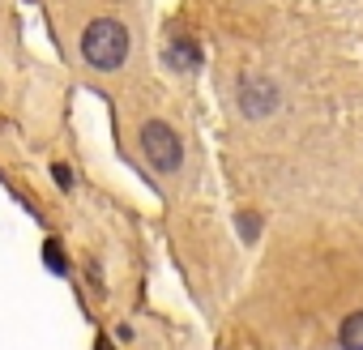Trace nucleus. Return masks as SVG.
<instances>
[{"mask_svg":"<svg viewBox=\"0 0 363 350\" xmlns=\"http://www.w3.org/2000/svg\"><path fill=\"white\" fill-rule=\"evenodd\" d=\"M137 141H141L145 162H150L158 175L175 180V175L184 171V137L175 132V124H167V120H145L141 132H137Z\"/></svg>","mask_w":363,"mask_h":350,"instance_id":"obj_2","label":"nucleus"},{"mask_svg":"<svg viewBox=\"0 0 363 350\" xmlns=\"http://www.w3.org/2000/svg\"><path fill=\"white\" fill-rule=\"evenodd\" d=\"M167 64L175 73H197L201 69V47L193 39H171L167 43Z\"/></svg>","mask_w":363,"mask_h":350,"instance_id":"obj_4","label":"nucleus"},{"mask_svg":"<svg viewBox=\"0 0 363 350\" xmlns=\"http://www.w3.org/2000/svg\"><path fill=\"white\" fill-rule=\"evenodd\" d=\"M77 47H82V60H86L90 69H99V73H116V69L128 60L133 35H128V26H124L120 18H94V22H86Z\"/></svg>","mask_w":363,"mask_h":350,"instance_id":"obj_1","label":"nucleus"},{"mask_svg":"<svg viewBox=\"0 0 363 350\" xmlns=\"http://www.w3.org/2000/svg\"><path fill=\"white\" fill-rule=\"evenodd\" d=\"M52 175H56V184H60V188H69V184H73V180H69V166H60V162L52 166Z\"/></svg>","mask_w":363,"mask_h":350,"instance_id":"obj_8","label":"nucleus"},{"mask_svg":"<svg viewBox=\"0 0 363 350\" xmlns=\"http://www.w3.org/2000/svg\"><path fill=\"white\" fill-rule=\"evenodd\" d=\"M99 350H107V341H103V346H99Z\"/></svg>","mask_w":363,"mask_h":350,"instance_id":"obj_9","label":"nucleus"},{"mask_svg":"<svg viewBox=\"0 0 363 350\" xmlns=\"http://www.w3.org/2000/svg\"><path fill=\"white\" fill-rule=\"evenodd\" d=\"M43 261H48V269H52V273H69V265H65V252H60V244H56V239H48V248H43Z\"/></svg>","mask_w":363,"mask_h":350,"instance_id":"obj_6","label":"nucleus"},{"mask_svg":"<svg viewBox=\"0 0 363 350\" xmlns=\"http://www.w3.org/2000/svg\"><path fill=\"white\" fill-rule=\"evenodd\" d=\"M235 227H240V235H244L248 244L261 235V218H257V214H240V222H235Z\"/></svg>","mask_w":363,"mask_h":350,"instance_id":"obj_7","label":"nucleus"},{"mask_svg":"<svg viewBox=\"0 0 363 350\" xmlns=\"http://www.w3.org/2000/svg\"><path fill=\"white\" fill-rule=\"evenodd\" d=\"M337 346H342V350H363V307L350 312V316L337 324Z\"/></svg>","mask_w":363,"mask_h":350,"instance_id":"obj_5","label":"nucleus"},{"mask_svg":"<svg viewBox=\"0 0 363 350\" xmlns=\"http://www.w3.org/2000/svg\"><path fill=\"white\" fill-rule=\"evenodd\" d=\"M235 103H240V111H244L248 120H265V115H274V111L282 107V90H278V81L265 77V73H244V77L235 81Z\"/></svg>","mask_w":363,"mask_h":350,"instance_id":"obj_3","label":"nucleus"}]
</instances>
